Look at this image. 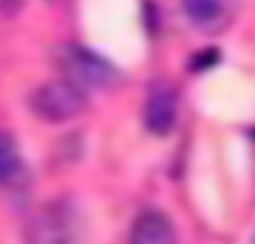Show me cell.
Instances as JSON below:
<instances>
[{
  "instance_id": "cell-1",
  "label": "cell",
  "mask_w": 255,
  "mask_h": 244,
  "mask_svg": "<svg viewBox=\"0 0 255 244\" xmlns=\"http://www.w3.org/2000/svg\"><path fill=\"white\" fill-rule=\"evenodd\" d=\"M87 227L81 209L69 198L43 204L24 230V244H85Z\"/></svg>"
},
{
  "instance_id": "cell-2",
  "label": "cell",
  "mask_w": 255,
  "mask_h": 244,
  "mask_svg": "<svg viewBox=\"0 0 255 244\" xmlns=\"http://www.w3.org/2000/svg\"><path fill=\"white\" fill-rule=\"evenodd\" d=\"M52 60L63 79L81 89H108L120 83L121 75L112 63L90 48L66 43L54 49Z\"/></svg>"
},
{
  "instance_id": "cell-3",
  "label": "cell",
  "mask_w": 255,
  "mask_h": 244,
  "mask_svg": "<svg viewBox=\"0 0 255 244\" xmlns=\"http://www.w3.org/2000/svg\"><path fill=\"white\" fill-rule=\"evenodd\" d=\"M87 106V92L63 78L37 86L28 97L31 113L49 124L75 119L85 112Z\"/></svg>"
},
{
  "instance_id": "cell-4",
  "label": "cell",
  "mask_w": 255,
  "mask_h": 244,
  "mask_svg": "<svg viewBox=\"0 0 255 244\" xmlns=\"http://www.w3.org/2000/svg\"><path fill=\"white\" fill-rule=\"evenodd\" d=\"M176 100L172 92L160 89L152 92L143 109L145 127L155 136H167L176 125Z\"/></svg>"
},
{
  "instance_id": "cell-5",
  "label": "cell",
  "mask_w": 255,
  "mask_h": 244,
  "mask_svg": "<svg viewBox=\"0 0 255 244\" xmlns=\"http://www.w3.org/2000/svg\"><path fill=\"white\" fill-rule=\"evenodd\" d=\"M175 233L170 221L160 212L142 213L131 227L130 244H173Z\"/></svg>"
},
{
  "instance_id": "cell-6",
  "label": "cell",
  "mask_w": 255,
  "mask_h": 244,
  "mask_svg": "<svg viewBox=\"0 0 255 244\" xmlns=\"http://www.w3.org/2000/svg\"><path fill=\"white\" fill-rule=\"evenodd\" d=\"M19 170V155L15 140L0 131V186H4L13 180Z\"/></svg>"
},
{
  "instance_id": "cell-7",
  "label": "cell",
  "mask_w": 255,
  "mask_h": 244,
  "mask_svg": "<svg viewBox=\"0 0 255 244\" xmlns=\"http://www.w3.org/2000/svg\"><path fill=\"white\" fill-rule=\"evenodd\" d=\"M185 15L190 21L199 27H208L217 22L223 15V6L217 1L196 0L184 3Z\"/></svg>"
},
{
  "instance_id": "cell-8",
  "label": "cell",
  "mask_w": 255,
  "mask_h": 244,
  "mask_svg": "<svg viewBox=\"0 0 255 244\" xmlns=\"http://www.w3.org/2000/svg\"><path fill=\"white\" fill-rule=\"evenodd\" d=\"M220 51L215 48H206L200 52H197L191 60V69L194 72H203L206 69H211L220 61Z\"/></svg>"
}]
</instances>
